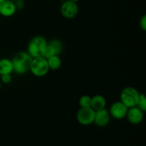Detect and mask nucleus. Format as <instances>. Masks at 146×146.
<instances>
[{
    "label": "nucleus",
    "instance_id": "obj_6",
    "mask_svg": "<svg viewBox=\"0 0 146 146\" xmlns=\"http://www.w3.org/2000/svg\"><path fill=\"white\" fill-rule=\"evenodd\" d=\"M60 10L63 17L66 19H73L78 14V6L77 3L71 0H66L61 4Z\"/></svg>",
    "mask_w": 146,
    "mask_h": 146
},
{
    "label": "nucleus",
    "instance_id": "obj_15",
    "mask_svg": "<svg viewBox=\"0 0 146 146\" xmlns=\"http://www.w3.org/2000/svg\"><path fill=\"white\" fill-rule=\"evenodd\" d=\"M79 104L81 107H89L91 104V97L87 94L81 96L79 99Z\"/></svg>",
    "mask_w": 146,
    "mask_h": 146
},
{
    "label": "nucleus",
    "instance_id": "obj_3",
    "mask_svg": "<svg viewBox=\"0 0 146 146\" xmlns=\"http://www.w3.org/2000/svg\"><path fill=\"white\" fill-rule=\"evenodd\" d=\"M139 92L133 87H127L121 91L120 101L128 108L135 107L138 104L140 97Z\"/></svg>",
    "mask_w": 146,
    "mask_h": 146
},
{
    "label": "nucleus",
    "instance_id": "obj_24",
    "mask_svg": "<svg viewBox=\"0 0 146 146\" xmlns=\"http://www.w3.org/2000/svg\"><path fill=\"white\" fill-rule=\"evenodd\" d=\"M22 1H24V0H22Z\"/></svg>",
    "mask_w": 146,
    "mask_h": 146
},
{
    "label": "nucleus",
    "instance_id": "obj_1",
    "mask_svg": "<svg viewBox=\"0 0 146 146\" xmlns=\"http://www.w3.org/2000/svg\"><path fill=\"white\" fill-rule=\"evenodd\" d=\"M32 57L27 52H19L12 59L13 70L18 74H24L30 71Z\"/></svg>",
    "mask_w": 146,
    "mask_h": 146
},
{
    "label": "nucleus",
    "instance_id": "obj_11",
    "mask_svg": "<svg viewBox=\"0 0 146 146\" xmlns=\"http://www.w3.org/2000/svg\"><path fill=\"white\" fill-rule=\"evenodd\" d=\"M16 9L14 1L11 0H5L0 4V15L5 17H9L15 14Z\"/></svg>",
    "mask_w": 146,
    "mask_h": 146
},
{
    "label": "nucleus",
    "instance_id": "obj_9",
    "mask_svg": "<svg viewBox=\"0 0 146 146\" xmlns=\"http://www.w3.org/2000/svg\"><path fill=\"white\" fill-rule=\"evenodd\" d=\"M125 117L128 119V122L131 123V124H139L143 120L144 112H143L137 106H135V107L128 109V112H127Z\"/></svg>",
    "mask_w": 146,
    "mask_h": 146
},
{
    "label": "nucleus",
    "instance_id": "obj_5",
    "mask_svg": "<svg viewBox=\"0 0 146 146\" xmlns=\"http://www.w3.org/2000/svg\"><path fill=\"white\" fill-rule=\"evenodd\" d=\"M96 111L89 107H81L76 113V120L82 125L88 126L94 122Z\"/></svg>",
    "mask_w": 146,
    "mask_h": 146
},
{
    "label": "nucleus",
    "instance_id": "obj_22",
    "mask_svg": "<svg viewBox=\"0 0 146 146\" xmlns=\"http://www.w3.org/2000/svg\"><path fill=\"white\" fill-rule=\"evenodd\" d=\"M4 1H5V0H0V4H1V2H3Z\"/></svg>",
    "mask_w": 146,
    "mask_h": 146
},
{
    "label": "nucleus",
    "instance_id": "obj_19",
    "mask_svg": "<svg viewBox=\"0 0 146 146\" xmlns=\"http://www.w3.org/2000/svg\"><path fill=\"white\" fill-rule=\"evenodd\" d=\"M140 27L143 31L146 30V16L143 15L140 20Z\"/></svg>",
    "mask_w": 146,
    "mask_h": 146
},
{
    "label": "nucleus",
    "instance_id": "obj_23",
    "mask_svg": "<svg viewBox=\"0 0 146 146\" xmlns=\"http://www.w3.org/2000/svg\"><path fill=\"white\" fill-rule=\"evenodd\" d=\"M64 1H66V0H64Z\"/></svg>",
    "mask_w": 146,
    "mask_h": 146
},
{
    "label": "nucleus",
    "instance_id": "obj_20",
    "mask_svg": "<svg viewBox=\"0 0 146 146\" xmlns=\"http://www.w3.org/2000/svg\"><path fill=\"white\" fill-rule=\"evenodd\" d=\"M71 1H74V2H76V3H77V2H78V1H79V0H71Z\"/></svg>",
    "mask_w": 146,
    "mask_h": 146
},
{
    "label": "nucleus",
    "instance_id": "obj_10",
    "mask_svg": "<svg viewBox=\"0 0 146 146\" xmlns=\"http://www.w3.org/2000/svg\"><path fill=\"white\" fill-rule=\"evenodd\" d=\"M110 118L111 116L108 110L106 108L102 109L98 111H96L94 123L98 127H105L109 123Z\"/></svg>",
    "mask_w": 146,
    "mask_h": 146
},
{
    "label": "nucleus",
    "instance_id": "obj_2",
    "mask_svg": "<svg viewBox=\"0 0 146 146\" xmlns=\"http://www.w3.org/2000/svg\"><path fill=\"white\" fill-rule=\"evenodd\" d=\"M47 42L42 36H36L33 37L28 44L27 52L32 57V58L42 57Z\"/></svg>",
    "mask_w": 146,
    "mask_h": 146
},
{
    "label": "nucleus",
    "instance_id": "obj_8",
    "mask_svg": "<svg viewBox=\"0 0 146 146\" xmlns=\"http://www.w3.org/2000/svg\"><path fill=\"white\" fill-rule=\"evenodd\" d=\"M128 107L121 101H116L113 103L110 107L109 114L111 117L115 120H121L125 117L128 112Z\"/></svg>",
    "mask_w": 146,
    "mask_h": 146
},
{
    "label": "nucleus",
    "instance_id": "obj_18",
    "mask_svg": "<svg viewBox=\"0 0 146 146\" xmlns=\"http://www.w3.org/2000/svg\"><path fill=\"white\" fill-rule=\"evenodd\" d=\"M14 4H15L17 10L22 9L24 7V1H22V0H15Z\"/></svg>",
    "mask_w": 146,
    "mask_h": 146
},
{
    "label": "nucleus",
    "instance_id": "obj_12",
    "mask_svg": "<svg viewBox=\"0 0 146 146\" xmlns=\"http://www.w3.org/2000/svg\"><path fill=\"white\" fill-rule=\"evenodd\" d=\"M106 100L103 95L96 94L91 97V107L95 111H98L106 108Z\"/></svg>",
    "mask_w": 146,
    "mask_h": 146
},
{
    "label": "nucleus",
    "instance_id": "obj_14",
    "mask_svg": "<svg viewBox=\"0 0 146 146\" xmlns=\"http://www.w3.org/2000/svg\"><path fill=\"white\" fill-rule=\"evenodd\" d=\"M49 70H56L59 69L61 66V60L58 55H54L47 59Z\"/></svg>",
    "mask_w": 146,
    "mask_h": 146
},
{
    "label": "nucleus",
    "instance_id": "obj_7",
    "mask_svg": "<svg viewBox=\"0 0 146 146\" xmlns=\"http://www.w3.org/2000/svg\"><path fill=\"white\" fill-rule=\"evenodd\" d=\"M63 44L59 40H53L47 42L42 57L45 59H48L54 55H58L62 52Z\"/></svg>",
    "mask_w": 146,
    "mask_h": 146
},
{
    "label": "nucleus",
    "instance_id": "obj_13",
    "mask_svg": "<svg viewBox=\"0 0 146 146\" xmlns=\"http://www.w3.org/2000/svg\"><path fill=\"white\" fill-rule=\"evenodd\" d=\"M13 70V64L11 60L3 58L0 60V75L11 74Z\"/></svg>",
    "mask_w": 146,
    "mask_h": 146
},
{
    "label": "nucleus",
    "instance_id": "obj_17",
    "mask_svg": "<svg viewBox=\"0 0 146 146\" xmlns=\"http://www.w3.org/2000/svg\"><path fill=\"white\" fill-rule=\"evenodd\" d=\"M11 80H12V77H11V74L1 75V82L4 83V84H9V83L11 82Z\"/></svg>",
    "mask_w": 146,
    "mask_h": 146
},
{
    "label": "nucleus",
    "instance_id": "obj_16",
    "mask_svg": "<svg viewBox=\"0 0 146 146\" xmlns=\"http://www.w3.org/2000/svg\"><path fill=\"white\" fill-rule=\"evenodd\" d=\"M136 106L144 113L146 111V98L145 94H143V93L140 94L139 100H138V104Z\"/></svg>",
    "mask_w": 146,
    "mask_h": 146
},
{
    "label": "nucleus",
    "instance_id": "obj_21",
    "mask_svg": "<svg viewBox=\"0 0 146 146\" xmlns=\"http://www.w3.org/2000/svg\"><path fill=\"white\" fill-rule=\"evenodd\" d=\"M1 85H2V84H1V82L0 81V90H1Z\"/></svg>",
    "mask_w": 146,
    "mask_h": 146
},
{
    "label": "nucleus",
    "instance_id": "obj_4",
    "mask_svg": "<svg viewBox=\"0 0 146 146\" xmlns=\"http://www.w3.org/2000/svg\"><path fill=\"white\" fill-rule=\"evenodd\" d=\"M48 71H49V67L46 59L43 57L33 58L30 67V72L34 76L38 77H44L48 74Z\"/></svg>",
    "mask_w": 146,
    "mask_h": 146
}]
</instances>
